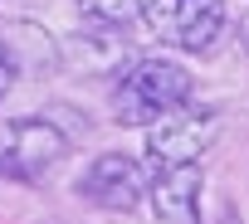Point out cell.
Wrapping results in <instances>:
<instances>
[{
	"instance_id": "1",
	"label": "cell",
	"mask_w": 249,
	"mask_h": 224,
	"mask_svg": "<svg viewBox=\"0 0 249 224\" xmlns=\"http://www.w3.org/2000/svg\"><path fill=\"white\" fill-rule=\"evenodd\" d=\"M191 93H196V78H191L186 64L161 59V54L132 59L127 68H117V83H112V122L147 127V122L161 117V112L191 102Z\"/></svg>"
},
{
	"instance_id": "2",
	"label": "cell",
	"mask_w": 249,
	"mask_h": 224,
	"mask_svg": "<svg viewBox=\"0 0 249 224\" xmlns=\"http://www.w3.org/2000/svg\"><path fill=\"white\" fill-rule=\"evenodd\" d=\"M220 107H196V102H181L171 112H161L157 122H147V156L157 171L166 166H200V156L220 142Z\"/></svg>"
},
{
	"instance_id": "3",
	"label": "cell",
	"mask_w": 249,
	"mask_h": 224,
	"mask_svg": "<svg viewBox=\"0 0 249 224\" xmlns=\"http://www.w3.org/2000/svg\"><path fill=\"white\" fill-rule=\"evenodd\" d=\"M64 156H69V137L54 117H15L0 127V176L10 180H39Z\"/></svg>"
},
{
	"instance_id": "4",
	"label": "cell",
	"mask_w": 249,
	"mask_h": 224,
	"mask_svg": "<svg viewBox=\"0 0 249 224\" xmlns=\"http://www.w3.org/2000/svg\"><path fill=\"white\" fill-rule=\"evenodd\" d=\"M142 20H152V30L166 44L186 54H210L225 34V0H152Z\"/></svg>"
},
{
	"instance_id": "5",
	"label": "cell",
	"mask_w": 249,
	"mask_h": 224,
	"mask_svg": "<svg viewBox=\"0 0 249 224\" xmlns=\"http://www.w3.org/2000/svg\"><path fill=\"white\" fill-rule=\"evenodd\" d=\"M78 195H83L88 205H98V209L127 214V209H137L142 195H147V171H142V161L127 156V151H103V156H93L88 171L78 176Z\"/></svg>"
},
{
	"instance_id": "6",
	"label": "cell",
	"mask_w": 249,
	"mask_h": 224,
	"mask_svg": "<svg viewBox=\"0 0 249 224\" xmlns=\"http://www.w3.org/2000/svg\"><path fill=\"white\" fill-rule=\"evenodd\" d=\"M0 54H5L10 73H25V78H54L64 68V44L44 25H30V20L0 25Z\"/></svg>"
},
{
	"instance_id": "7",
	"label": "cell",
	"mask_w": 249,
	"mask_h": 224,
	"mask_svg": "<svg viewBox=\"0 0 249 224\" xmlns=\"http://www.w3.org/2000/svg\"><path fill=\"white\" fill-rule=\"evenodd\" d=\"M200 190H205L200 166H166L147 185L152 209H157L161 224H200Z\"/></svg>"
},
{
	"instance_id": "8",
	"label": "cell",
	"mask_w": 249,
	"mask_h": 224,
	"mask_svg": "<svg viewBox=\"0 0 249 224\" xmlns=\"http://www.w3.org/2000/svg\"><path fill=\"white\" fill-rule=\"evenodd\" d=\"M78 10L93 20V25H107V30H122V25H137L142 20V0H78Z\"/></svg>"
},
{
	"instance_id": "9",
	"label": "cell",
	"mask_w": 249,
	"mask_h": 224,
	"mask_svg": "<svg viewBox=\"0 0 249 224\" xmlns=\"http://www.w3.org/2000/svg\"><path fill=\"white\" fill-rule=\"evenodd\" d=\"M10 78H15V73H10V64H5V54H0V102H5V93H10Z\"/></svg>"
},
{
	"instance_id": "10",
	"label": "cell",
	"mask_w": 249,
	"mask_h": 224,
	"mask_svg": "<svg viewBox=\"0 0 249 224\" xmlns=\"http://www.w3.org/2000/svg\"><path fill=\"white\" fill-rule=\"evenodd\" d=\"M239 44H244V54H249V15L239 20Z\"/></svg>"
},
{
	"instance_id": "11",
	"label": "cell",
	"mask_w": 249,
	"mask_h": 224,
	"mask_svg": "<svg viewBox=\"0 0 249 224\" xmlns=\"http://www.w3.org/2000/svg\"><path fill=\"white\" fill-rule=\"evenodd\" d=\"M215 224H244V219H239V214H234V209H225V214H220V219H215Z\"/></svg>"
}]
</instances>
